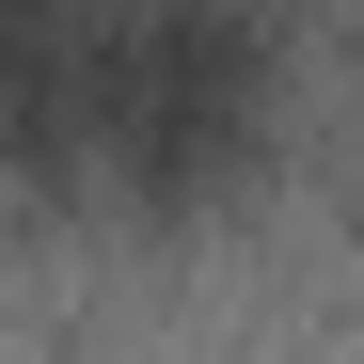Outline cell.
<instances>
[{"instance_id":"obj_1","label":"cell","mask_w":364,"mask_h":364,"mask_svg":"<svg viewBox=\"0 0 364 364\" xmlns=\"http://www.w3.org/2000/svg\"><path fill=\"white\" fill-rule=\"evenodd\" d=\"M269 95H285V48L254 16H111L80 32V174L191 206L222 174H254Z\"/></svg>"}]
</instances>
